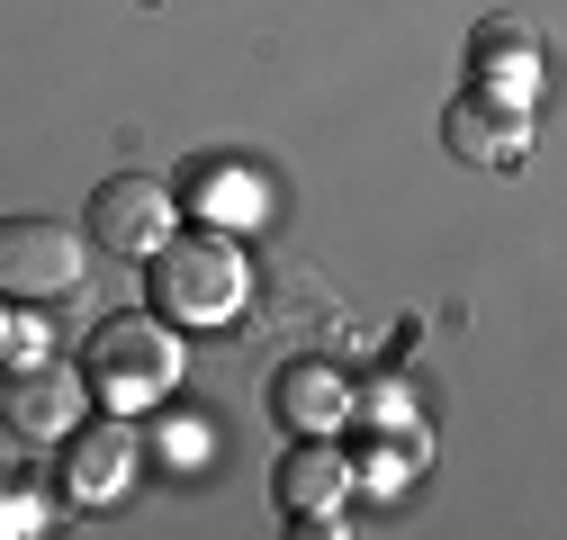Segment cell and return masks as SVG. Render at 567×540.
Wrapping results in <instances>:
<instances>
[{"label":"cell","instance_id":"obj_1","mask_svg":"<svg viewBox=\"0 0 567 540\" xmlns=\"http://www.w3.org/2000/svg\"><path fill=\"white\" fill-rule=\"evenodd\" d=\"M244 289H252L244 243L217 235V226L172 235V243L145 261V307L172 315L181 333H217V324H235V315H244Z\"/></svg>","mask_w":567,"mask_h":540},{"label":"cell","instance_id":"obj_2","mask_svg":"<svg viewBox=\"0 0 567 540\" xmlns=\"http://www.w3.org/2000/svg\"><path fill=\"white\" fill-rule=\"evenodd\" d=\"M82 370H91V387H100V405H154V396H172V378H181V324L172 315H109L100 333H91V352H82Z\"/></svg>","mask_w":567,"mask_h":540},{"label":"cell","instance_id":"obj_3","mask_svg":"<svg viewBox=\"0 0 567 540\" xmlns=\"http://www.w3.org/2000/svg\"><path fill=\"white\" fill-rule=\"evenodd\" d=\"M91 370H63V361H37V370H10L0 378V433L19 450H54L82 433V405H91Z\"/></svg>","mask_w":567,"mask_h":540},{"label":"cell","instance_id":"obj_4","mask_svg":"<svg viewBox=\"0 0 567 540\" xmlns=\"http://www.w3.org/2000/svg\"><path fill=\"white\" fill-rule=\"evenodd\" d=\"M91 226H54V217H10L0 226V289L10 298H73L82 270H91Z\"/></svg>","mask_w":567,"mask_h":540},{"label":"cell","instance_id":"obj_5","mask_svg":"<svg viewBox=\"0 0 567 540\" xmlns=\"http://www.w3.org/2000/svg\"><path fill=\"white\" fill-rule=\"evenodd\" d=\"M91 243H109L117 261H154L163 243H172V189L163 180H145V172H117V180H100L91 189Z\"/></svg>","mask_w":567,"mask_h":540},{"label":"cell","instance_id":"obj_6","mask_svg":"<svg viewBox=\"0 0 567 540\" xmlns=\"http://www.w3.org/2000/svg\"><path fill=\"white\" fill-rule=\"evenodd\" d=\"M442 145H451V163L514 172V163L532 154V108H514V100H486V91H460V100L442 108Z\"/></svg>","mask_w":567,"mask_h":540},{"label":"cell","instance_id":"obj_7","mask_svg":"<svg viewBox=\"0 0 567 540\" xmlns=\"http://www.w3.org/2000/svg\"><path fill=\"white\" fill-rule=\"evenodd\" d=\"M342 496H351V459L324 433H298V450L279 459V513L298 531H342Z\"/></svg>","mask_w":567,"mask_h":540},{"label":"cell","instance_id":"obj_8","mask_svg":"<svg viewBox=\"0 0 567 540\" xmlns=\"http://www.w3.org/2000/svg\"><path fill=\"white\" fill-rule=\"evenodd\" d=\"M126 468H135V433H126V415L82 424L73 442H63V496H73V505H109V496L126 487Z\"/></svg>","mask_w":567,"mask_h":540},{"label":"cell","instance_id":"obj_9","mask_svg":"<svg viewBox=\"0 0 567 540\" xmlns=\"http://www.w3.org/2000/svg\"><path fill=\"white\" fill-rule=\"evenodd\" d=\"M468 82L486 91V100H514V108H532L540 100V45L523 37V28H477L468 37Z\"/></svg>","mask_w":567,"mask_h":540},{"label":"cell","instance_id":"obj_10","mask_svg":"<svg viewBox=\"0 0 567 540\" xmlns=\"http://www.w3.org/2000/svg\"><path fill=\"white\" fill-rule=\"evenodd\" d=\"M342 370H324V361H298L289 378H279V424L289 433H333L342 424Z\"/></svg>","mask_w":567,"mask_h":540},{"label":"cell","instance_id":"obj_11","mask_svg":"<svg viewBox=\"0 0 567 540\" xmlns=\"http://www.w3.org/2000/svg\"><path fill=\"white\" fill-rule=\"evenodd\" d=\"M0 352H10V370H37V361H45V324L19 307V315H10V333H0Z\"/></svg>","mask_w":567,"mask_h":540},{"label":"cell","instance_id":"obj_12","mask_svg":"<svg viewBox=\"0 0 567 540\" xmlns=\"http://www.w3.org/2000/svg\"><path fill=\"white\" fill-rule=\"evenodd\" d=\"M172 459L181 468H207V459H217V424H172Z\"/></svg>","mask_w":567,"mask_h":540},{"label":"cell","instance_id":"obj_13","mask_svg":"<svg viewBox=\"0 0 567 540\" xmlns=\"http://www.w3.org/2000/svg\"><path fill=\"white\" fill-rule=\"evenodd\" d=\"M252 198H261V189H252V180H235V172H217V180H207V208H235V217H244Z\"/></svg>","mask_w":567,"mask_h":540},{"label":"cell","instance_id":"obj_14","mask_svg":"<svg viewBox=\"0 0 567 540\" xmlns=\"http://www.w3.org/2000/svg\"><path fill=\"white\" fill-rule=\"evenodd\" d=\"M37 531H45V505L28 487H10V540H37Z\"/></svg>","mask_w":567,"mask_h":540}]
</instances>
